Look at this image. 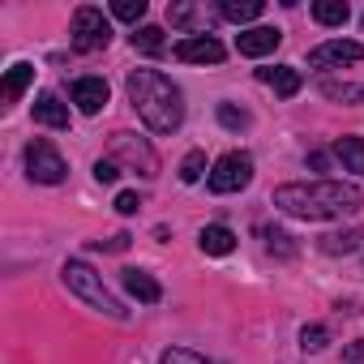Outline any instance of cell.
<instances>
[{"mask_svg": "<svg viewBox=\"0 0 364 364\" xmlns=\"http://www.w3.org/2000/svg\"><path fill=\"white\" fill-rule=\"evenodd\" d=\"M270 202L291 219L321 223V219H343L360 210L364 198L355 185H343V180H296V185H279Z\"/></svg>", "mask_w": 364, "mask_h": 364, "instance_id": "obj_1", "label": "cell"}, {"mask_svg": "<svg viewBox=\"0 0 364 364\" xmlns=\"http://www.w3.org/2000/svg\"><path fill=\"white\" fill-rule=\"evenodd\" d=\"M129 103L150 133H176L185 124V95L159 69H133L129 73Z\"/></svg>", "mask_w": 364, "mask_h": 364, "instance_id": "obj_2", "label": "cell"}, {"mask_svg": "<svg viewBox=\"0 0 364 364\" xmlns=\"http://www.w3.org/2000/svg\"><path fill=\"white\" fill-rule=\"evenodd\" d=\"M60 274H65V287H69L77 300H86L90 309H99V313H103V317H112V321H129V309L112 296V287L103 283V274H95L86 262H77V257H73V262H65V270H60Z\"/></svg>", "mask_w": 364, "mask_h": 364, "instance_id": "obj_3", "label": "cell"}, {"mask_svg": "<svg viewBox=\"0 0 364 364\" xmlns=\"http://www.w3.org/2000/svg\"><path fill=\"white\" fill-rule=\"evenodd\" d=\"M206 185H210V193H240V189H249V185H253V159H249L245 150H228V154L210 167Z\"/></svg>", "mask_w": 364, "mask_h": 364, "instance_id": "obj_4", "label": "cell"}, {"mask_svg": "<svg viewBox=\"0 0 364 364\" xmlns=\"http://www.w3.org/2000/svg\"><path fill=\"white\" fill-rule=\"evenodd\" d=\"M69 35H73V48H77V52H103V48L112 43V22L103 18V9L82 5V9L73 14Z\"/></svg>", "mask_w": 364, "mask_h": 364, "instance_id": "obj_5", "label": "cell"}, {"mask_svg": "<svg viewBox=\"0 0 364 364\" xmlns=\"http://www.w3.org/2000/svg\"><path fill=\"white\" fill-rule=\"evenodd\" d=\"M26 176L35 180V185H60V180L69 176V167H65V159H60V150L52 141L35 137L26 146Z\"/></svg>", "mask_w": 364, "mask_h": 364, "instance_id": "obj_6", "label": "cell"}, {"mask_svg": "<svg viewBox=\"0 0 364 364\" xmlns=\"http://www.w3.org/2000/svg\"><path fill=\"white\" fill-rule=\"evenodd\" d=\"M112 154H116V163L137 167V176H154V171H159V154H154L141 137H133V133H116V137H112Z\"/></svg>", "mask_w": 364, "mask_h": 364, "instance_id": "obj_7", "label": "cell"}, {"mask_svg": "<svg viewBox=\"0 0 364 364\" xmlns=\"http://www.w3.org/2000/svg\"><path fill=\"white\" fill-rule=\"evenodd\" d=\"M360 60H364V43H355V39H330L309 52L313 69H343V65H360Z\"/></svg>", "mask_w": 364, "mask_h": 364, "instance_id": "obj_8", "label": "cell"}, {"mask_svg": "<svg viewBox=\"0 0 364 364\" xmlns=\"http://www.w3.org/2000/svg\"><path fill=\"white\" fill-rule=\"evenodd\" d=\"M171 56L185 60V65H219L228 52H223V43H219L215 35H189V39H180V43L171 48Z\"/></svg>", "mask_w": 364, "mask_h": 364, "instance_id": "obj_9", "label": "cell"}, {"mask_svg": "<svg viewBox=\"0 0 364 364\" xmlns=\"http://www.w3.org/2000/svg\"><path fill=\"white\" fill-rule=\"evenodd\" d=\"M279 43H283V31L279 26H253V31H240L236 35V52L240 56H253V60L257 56H270Z\"/></svg>", "mask_w": 364, "mask_h": 364, "instance_id": "obj_10", "label": "cell"}, {"mask_svg": "<svg viewBox=\"0 0 364 364\" xmlns=\"http://www.w3.org/2000/svg\"><path fill=\"white\" fill-rule=\"evenodd\" d=\"M69 95H73V103H77L82 116H99L107 107V82L103 77H77Z\"/></svg>", "mask_w": 364, "mask_h": 364, "instance_id": "obj_11", "label": "cell"}, {"mask_svg": "<svg viewBox=\"0 0 364 364\" xmlns=\"http://www.w3.org/2000/svg\"><path fill=\"white\" fill-rule=\"evenodd\" d=\"M257 82L274 86V95H279V99H291V95H300V86H304V77H300V69H296V65H274V69H257Z\"/></svg>", "mask_w": 364, "mask_h": 364, "instance_id": "obj_12", "label": "cell"}, {"mask_svg": "<svg viewBox=\"0 0 364 364\" xmlns=\"http://www.w3.org/2000/svg\"><path fill=\"white\" fill-rule=\"evenodd\" d=\"M198 245H202V253H210V257H228V253L236 249V232H232L228 223H206L202 236H198Z\"/></svg>", "mask_w": 364, "mask_h": 364, "instance_id": "obj_13", "label": "cell"}, {"mask_svg": "<svg viewBox=\"0 0 364 364\" xmlns=\"http://www.w3.org/2000/svg\"><path fill=\"white\" fill-rule=\"evenodd\" d=\"M124 291L133 296V300H141V304H159L163 300V287H159V279L154 274H146V270H124Z\"/></svg>", "mask_w": 364, "mask_h": 364, "instance_id": "obj_14", "label": "cell"}, {"mask_svg": "<svg viewBox=\"0 0 364 364\" xmlns=\"http://www.w3.org/2000/svg\"><path fill=\"white\" fill-rule=\"evenodd\" d=\"M35 120L48 129H69V107L60 103V95H39L35 99Z\"/></svg>", "mask_w": 364, "mask_h": 364, "instance_id": "obj_15", "label": "cell"}, {"mask_svg": "<svg viewBox=\"0 0 364 364\" xmlns=\"http://www.w3.org/2000/svg\"><path fill=\"white\" fill-rule=\"evenodd\" d=\"M360 240H364V232H360V228H347V232H326V236L317 240V249L330 253V257H338V253H355Z\"/></svg>", "mask_w": 364, "mask_h": 364, "instance_id": "obj_16", "label": "cell"}, {"mask_svg": "<svg viewBox=\"0 0 364 364\" xmlns=\"http://www.w3.org/2000/svg\"><path fill=\"white\" fill-rule=\"evenodd\" d=\"M262 0H223L219 5V18L223 22H236V26H245V22H257L262 18Z\"/></svg>", "mask_w": 364, "mask_h": 364, "instance_id": "obj_17", "label": "cell"}, {"mask_svg": "<svg viewBox=\"0 0 364 364\" xmlns=\"http://www.w3.org/2000/svg\"><path fill=\"white\" fill-rule=\"evenodd\" d=\"M351 9H347V0H317L313 5V22L317 26H347Z\"/></svg>", "mask_w": 364, "mask_h": 364, "instance_id": "obj_18", "label": "cell"}, {"mask_svg": "<svg viewBox=\"0 0 364 364\" xmlns=\"http://www.w3.org/2000/svg\"><path fill=\"white\" fill-rule=\"evenodd\" d=\"M334 154L343 159L347 171L364 176V137H338V141H334Z\"/></svg>", "mask_w": 364, "mask_h": 364, "instance_id": "obj_19", "label": "cell"}, {"mask_svg": "<svg viewBox=\"0 0 364 364\" xmlns=\"http://www.w3.org/2000/svg\"><path fill=\"white\" fill-rule=\"evenodd\" d=\"M31 82H35V65H26V60H22V65H14V69L5 73V103H18V99H22V90H26Z\"/></svg>", "mask_w": 364, "mask_h": 364, "instance_id": "obj_20", "label": "cell"}, {"mask_svg": "<svg viewBox=\"0 0 364 364\" xmlns=\"http://www.w3.org/2000/svg\"><path fill=\"white\" fill-rule=\"evenodd\" d=\"M321 95L334 103H364V86H351V82H321Z\"/></svg>", "mask_w": 364, "mask_h": 364, "instance_id": "obj_21", "label": "cell"}, {"mask_svg": "<svg viewBox=\"0 0 364 364\" xmlns=\"http://www.w3.org/2000/svg\"><path fill=\"white\" fill-rule=\"evenodd\" d=\"M133 48L146 52V56H159V52H163V31H159V26H137V31H133Z\"/></svg>", "mask_w": 364, "mask_h": 364, "instance_id": "obj_22", "label": "cell"}, {"mask_svg": "<svg viewBox=\"0 0 364 364\" xmlns=\"http://www.w3.org/2000/svg\"><path fill=\"white\" fill-rule=\"evenodd\" d=\"M202 176H206V154L202 150H189L185 163H180V180H185V185H198Z\"/></svg>", "mask_w": 364, "mask_h": 364, "instance_id": "obj_23", "label": "cell"}, {"mask_svg": "<svg viewBox=\"0 0 364 364\" xmlns=\"http://www.w3.org/2000/svg\"><path fill=\"white\" fill-rule=\"evenodd\" d=\"M159 364H219V360H206L202 351H189V347H167Z\"/></svg>", "mask_w": 364, "mask_h": 364, "instance_id": "obj_24", "label": "cell"}, {"mask_svg": "<svg viewBox=\"0 0 364 364\" xmlns=\"http://www.w3.org/2000/svg\"><path fill=\"white\" fill-rule=\"evenodd\" d=\"M219 124L232 129V133H240V129H249V112L236 107V103H219Z\"/></svg>", "mask_w": 364, "mask_h": 364, "instance_id": "obj_25", "label": "cell"}, {"mask_svg": "<svg viewBox=\"0 0 364 364\" xmlns=\"http://www.w3.org/2000/svg\"><path fill=\"white\" fill-rule=\"evenodd\" d=\"M167 22H171V26L193 31V26H202V14H198L193 5H167Z\"/></svg>", "mask_w": 364, "mask_h": 364, "instance_id": "obj_26", "label": "cell"}, {"mask_svg": "<svg viewBox=\"0 0 364 364\" xmlns=\"http://www.w3.org/2000/svg\"><path fill=\"white\" fill-rule=\"evenodd\" d=\"M112 18H120V22H141L146 18V0H116V5H112Z\"/></svg>", "mask_w": 364, "mask_h": 364, "instance_id": "obj_27", "label": "cell"}, {"mask_svg": "<svg viewBox=\"0 0 364 364\" xmlns=\"http://www.w3.org/2000/svg\"><path fill=\"white\" fill-rule=\"evenodd\" d=\"M262 236H266V249H270V253H279V257H296V245H291V236H287V232L266 228Z\"/></svg>", "mask_w": 364, "mask_h": 364, "instance_id": "obj_28", "label": "cell"}, {"mask_svg": "<svg viewBox=\"0 0 364 364\" xmlns=\"http://www.w3.org/2000/svg\"><path fill=\"white\" fill-rule=\"evenodd\" d=\"M326 343H330V330L326 326H304L300 330V347L304 351H326Z\"/></svg>", "mask_w": 364, "mask_h": 364, "instance_id": "obj_29", "label": "cell"}, {"mask_svg": "<svg viewBox=\"0 0 364 364\" xmlns=\"http://www.w3.org/2000/svg\"><path fill=\"white\" fill-rule=\"evenodd\" d=\"M95 180H99V185H116V180H120V163L116 159H99L95 163Z\"/></svg>", "mask_w": 364, "mask_h": 364, "instance_id": "obj_30", "label": "cell"}, {"mask_svg": "<svg viewBox=\"0 0 364 364\" xmlns=\"http://www.w3.org/2000/svg\"><path fill=\"white\" fill-rule=\"evenodd\" d=\"M137 206H141L137 193H116V210H120V215H137Z\"/></svg>", "mask_w": 364, "mask_h": 364, "instance_id": "obj_31", "label": "cell"}, {"mask_svg": "<svg viewBox=\"0 0 364 364\" xmlns=\"http://www.w3.org/2000/svg\"><path fill=\"white\" fill-rule=\"evenodd\" d=\"M129 240H133V236H124V232H120V236H112V240H95V249H107V253H124V249H129Z\"/></svg>", "mask_w": 364, "mask_h": 364, "instance_id": "obj_32", "label": "cell"}, {"mask_svg": "<svg viewBox=\"0 0 364 364\" xmlns=\"http://www.w3.org/2000/svg\"><path fill=\"white\" fill-rule=\"evenodd\" d=\"M343 364H364V338H355V343L343 347Z\"/></svg>", "mask_w": 364, "mask_h": 364, "instance_id": "obj_33", "label": "cell"}, {"mask_svg": "<svg viewBox=\"0 0 364 364\" xmlns=\"http://www.w3.org/2000/svg\"><path fill=\"white\" fill-rule=\"evenodd\" d=\"M309 167L326 171V167H330V154H326V150H309Z\"/></svg>", "mask_w": 364, "mask_h": 364, "instance_id": "obj_34", "label": "cell"}, {"mask_svg": "<svg viewBox=\"0 0 364 364\" xmlns=\"http://www.w3.org/2000/svg\"><path fill=\"white\" fill-rule=\"evenodd\" d=\"M360 26H364V18H360Z\"/></svg>", "mask_w": 364, "mask_h": 364, "instance_id": "obj_35", "label": "cell"}]
</instances>
